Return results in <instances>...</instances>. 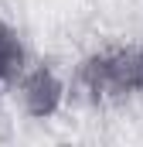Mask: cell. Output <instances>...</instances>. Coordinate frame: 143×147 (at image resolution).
I'll return each mask as SVG.
<instances>
[{
    "label": "cell",
    "instance_id": "6da1fadb",
    "mask_svg": "<svg viewBox=\"0 0 143 147\" xmlns=\"http://www.w3.org/2000/svg\"><path fill=\"white\" fill-rule=\"evenodd\" d=\"M61 99H65V82L48 65H37L34 72H27L21 79V103H24L27 116H34V120L55 116L58 106H61Z\"/></svg>",
    "mask_w": 143,
    "mask_h": 147
},
{
    "label": "cell",
    "instance_id": "7a4b0ae2",
    "mask_svg": "<svg viewBox=\"0 0 143 147\" xmlns=\"http://www.w3.org/2000/svg\"><path fill=\"white\" fill-rule=\"evenodd\" d=\"M21 72H24V45L7 21H0V96L7 86L17 82Z\"/></svg>",
    "mask_w": 143,
    "mask_h": 147
},
{
    "label": "cell",
    "instance_id": "3957f363",
    "mask_svg": "<svg viewBox=\"0 0 143 147\" xmlns=\"http://www.w3.org/2000/svg\"><path fill=\"white\" fill-rule=\"evenodd\" d=\"M133 92H143V48H133Z\"/></svg>",
    "mask_w": 143,
    "mask_h": 147
}]
</instances>
